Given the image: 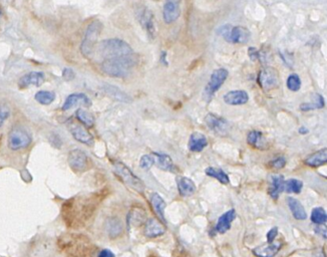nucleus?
Segmentation results:
<instances>
[{"instance_id":"dca6fc26","label":"nucleus","mask_w":327,"mask_h":257,"mask_svg":"<svg viewBox=\"0 0 327 257\" xmlns=\"http://www.w3.org/2000/svg\"><path fill=\"white\" fill-rule=\"evenodd\" d=\"M144 233L148 238H157L166 233V228L159 219L149 218L145 222Z\"/></svg>"},{"instance_id":"c85d7f7f","label":"nucleus","mask_w":327,"mask_h":257,"mask_svg":"<svg viewBox=\"0 0 327 257\" xmlns=\"http://www.w3.org/2000/svg\"><path fill=\"white\" fill-rule=\"evenodd\" d=\"M327 162V150L325 148L309 155L305 160L304 164L309 167H320Z\"/></svg>"},{"instance_id":"7c9ffc66","label":"nucleus","mask_w":327,"mask_h":257,"mask_svg":"<svg viewBox=\"0 0 327 257\" xmlns=\"http://www.w3.org/2000/svg\"><path fill=\"white\" fill-rule=\"evenodd\" d=\"M105 229L111 238H118L122 233V223L119 218L111 217L105 222Z\"/></svg>"},{"instance_id":"49530a36","label":"nucleus","mask_w":327,"mask_h":257,"mask_svg":"<svg viewBox=\"0 0 327 257\" xmlns=\"http://www.w3.org/2000/svg\"><path fill=\"white\" fill-rule=\"evenodd\" d=\"M97 257H116V256L110 249H103L98 253Z\"/></svg>"},{"instance_id":"423d86ee","label":"nucleus","mask_w":327,"mask_h":257,"mask_svg":"<svg viewBox=\"0 0 327 257\" xmlns=\"http://www.w3.org/2000/svg\"><path fill=\"white\" fill-rule=\"evenodd\" d=\"M31 143H33V136L21 126L13 127L7 137V147L14 152L28 148Z\"/></svg>"},{"instance_id":"473e14b6","label":"nucleus","mask_w":327,"mask_h":257,"mask_svg":"<svg viewBox=\"0 0 327 257\" xmlns=\"http://www.w3.org/2000/svg\"><path fill=\"white\" fill-rule=\"evenodd\" d=\"M325 103L323 96L319 93H315L313 95V102L312 103H304L301 104L300 110L303 111H308V110H319L324 108Z\"/></svg>"},{"instance_id":"72a5a7b5","label":"nucleus","mask_w":327,"mask_h":257,"mask_svg":"<svg viewBox=\"0 0 327 257\" xmlns=\"http://www.w3.org/2000/svg\"><path fill=\"white\" fill-rule=\"evenodd\" d=\"M35 101L43 106H49L55 100V93L51 91H39L34 95Z\"/></svg>"},{"instance_id":"6ab92c4d","label":"nucleus","mask_w":327,"mask_h":257,"mask_svg":"<svg viewBox=\"0 0 327 257\" xmlns=\"http://www.w3.org/2000/svg\"><path fill=\"white\" fill-rule=\"evenodd\" d=\"M224 102L230 106H242L248 103L249 94L246 91L238 90V91H231L225 93Z\"/></svg>"},{"instance_id":"a18cd8bd","label":"nucleus","mask_w":327,"mask_h":257,"mask_svg":"<svg viewBox=\"0 0 327 257\" xmlns=\"http://www.w3.org/2000/svg\"><path fill=\"white\" fill-rule=\"evenodd\" d=\"M74 75H75L74 72L69 68H67L62 71V77H64L66 80H69V82L74 78Z\"/></svg>"},{"instance_id":"f03ea898","label":"nucleus","mask_w":327,"mask_h":257,"mask_svg":"<svg viewBox=\"0 0 327 257\" xmlns=\"http://www.w3.org/2000/svg\"><path fill=\"white\" fill-rule=\"evenodd\" d=\"M137 64L138 57L133 54L130 55L103 59L101 64V70L108 76L121 78L128 76Z\"/></svg>"},{"instance_id":"7ed1b4c3","label":"nucleus","mask_w":327,"mask_h":257,"mask_svg":"<svg viewBox=\"0 0 327 257\" xmlns=\"http://www.w3.org/2000/svg\"><path fill=\"white\" fill-rule=\"evenodd\" d=\"M60 249L71 257H85L90 251V243L81 234H65L58 240Z\"/></svg>"},{"instance_id":"9d476101","label":"nucleus","mask_w":327,"mask_h":257,"mask_svg":"<svg viewBox=\"0 0 327 257\" xmlns=\"http://www.w3.org/2000/svg\"><path fill=\"white\" fill-rule=\"evenodd\" d=\"M137 18L138 22L144 27L150 39H154L155 37V25L154 14L148 7H139L137 11Z\"/></svg>"},{"instance_id":"6e6552de","label":"nucleus","mask_w":327,"mask_h":257,"mask_svg":"<svg viewBox=\"0 0 327 257\" xmlns=\"http://www.w3.org/2000/svg\"><path fill=\"white\" fill-rule=\"evenodd\" d=\"M115 171L116 174L122 180V182L126 183L132 189L141 193V194L145 192L146 186L144 182L138 176H136L126 165L120 162L115 163Z\"/></svg>"},{"instance_id":"f3484780","label":"nucleus","mask_w":327,"mask_h":257,"mask_svg":"<svg viewBox=\"0 0 327 257\" xmlns=\"http://www.w3.org/2000/svg\"><path fill=\"white\" fill-rule=\"evenodd\" d=\"M45 80V75L41 72H30L20 77L18 87L27 89L29 87H40Z\"/></svg>"},{"instance_id":"9b49d317","label":"nucleus","mask_w":327,"mask_h":257,"mask_svg":"<svg viewBox=\"0 0 327 257\" xmlns=\"http://www.w3.org/2000/svg\"><path fill=\"white\" fill-rule=\"evenodd\" d=\"M69 165L73 172L83 173L88 167V157L86 153L80 149H74L69 152Z\"/></svg>"},{"instance_id":"2eb2a0df","label":"nucleus","mask_w":327,"mask_h":257,"mask_svg":"<svg viewBox=\"0 0 327 257\" xmlns=\"http://www.w3.org/2000/svg\"><path fill=\"white\" fill-rule=\"evenodd\" d=\"M181 15L180 2L175 0H167L163 9V19L166 24H172L178 20Z\"/></svg>"},{"instance_id":"0eeeda50","label":"nucleus","mask_w":327,"mask_h":257,"mask_svg":"<svg viewBox=\"0 0 327 257\" xmlns=\"http://www.w3.org/2000/svg\"><path fill=\"white\" fill-rule=\"evenodd\" d=\"M219 32L226 41L235 44L247 43L251 37L250 31L243 26H231L230 24H225L220 28Z\"/></svg>"},{"instance_id":"393cba45","label":"nucleus","mask_w":327,"mask_h":257,"mask_svg":"<svg viewBox=\"0 0 327 257\" xmlns=\"http://www.w3.org/2000/svg\"><path fill=\"white\" fill-rule=\"evenodd\" d=\"M270 187H269V194L270 196L276 200L279 198V195L284 191L285 180L282 175H271L270 176Z\"/></svg>"},{"instance_id":"603ef678","label":"nucleus","mask_w":327,"mask_h":257,"mask_svg":"<svg viewBox=\"0 0 327 257\" xmlns=\"http://www.w3.org/2000/svg\"><path fill=\"white\" fill-rule=\"evenodd\" d=\"M175 1H177V2H180V3H181L182 0H175Z\"/></svg>"},{"instance_id":"c9c22d12","label":"nucleus","mask_w":327,"mask_h":257,"mask_svg":"<svg viewBox=\"0 0 327 257\" xmlns=\"http://www.w3.org/2000/svg\"><path fill=\"white\" fill-rule=\"evenodd\" d=\"M75 117L85 127L90 128V127L95 125V117H93L89 111H87L84 109L77 110L75 111Z\"/></svg>"},{"instance_id":"c756f323","label":"nucleus","mask_w":327,"mask_h":257,"mask_svg":"<svg viewBox=\"0 0 327 257\" xmlns=\"http://www.w3.org/2000/svg\"><path fill=\"white\" fill-rule=\"evenodd\" d=\"M287 204L289 206V209L292 212L293 217L296 220H305L307 218V213L305 211L304 207L302 206L301 202L293 197L287 198Z\"/></svg>"},{"instance_id":"cd10ccee","label":"nucleus","mask_w":327,"mask_h":257,"mask_svg":"<svg viewBox=\"0 0 327 257\" xmlns=\"http://www.w3.org/2000/svg\"><path fill=\"white\" fill-rule=\"evenodd\" d=\"M103 90L104 91V92L110 95L112 99L119 101V102H122V103H131L132 99L129 94H127L124 92H122L120 89H119L116 86L113 85H103Z\"/></svg>"},{"instance_id":"a211bd4d","label":"nucleus","mask_w":327,"mask_h":257,"mask_svg":"<svg viewBox=\"0 0 327 257\" xmlns=\"http://www.w3.org/2000/svg\"><path fill=\"white\" fill-rule=\"evenodd\" d=\"M79 105H82L85 107H90L91 101L86 93H83V92L71 93L66 99L61 109L62 110H69Z\"/></svg>"},{"instance_id":"09e8293b","label":"nucleus","mask_w":327,"mask_h":257,"mask_svg":"<svg viewBox=\"0 0 327 257\" xmlns=\"http://www.w3.org/2000/svg\"><path fill=\"white\" fill-rule=\"evenodd\" d=\"M161 62L164 64V66H168V60H167V53L163 52L161 55Z\"/></svg>"},{"instance_id":"8fccbe9b","label":"nucleus","mask_w":327,"mask_h":257,"mask_svg":"<svg viewBox=\"0 0 327 257\" xmlns=\"http://www.w3.org/2000/svg\"><path fill=\"white\" fill-rule=\"evenodd\" d=\"M309 131H308V128H305V127H302V128H299V133L302 135H305V134H307Z\"/></svg>"},{"instance_id":"e433bc0d","label":"nucleus","mask_w":327,"mask_h":257,"mask_svg":"<svg viewBox=\"0 0 327 257\" xmlns=\"http://www.w3.org/2000/svg\"><path fill=\"white\" fill-rule=\"evenodd\" d=\"M303 188V183L302 181L298 179H289L285 181L284 185V190L288 193H294V194H299Z\"/></svg>"},{"instance_id":"2f4dec72","label":"nucleus","mask_w":327,"mask_h":257,"mask_svg":"<svg viewBox=\"0 0 327 257\" xmlns=\"http://www.w3.org/2000/svg\"><path fill=\"white\" fill-rule=\"evenodd\" d=\"M247 141H248V144L255 149L265 150L267 148V142H266V139L264 138L262 132L251 131L248 134Z\"/></svg>"},{"instance_id":"3c124183","label":"nucleus","mask_w":327,"mask_h":257,"mask_svg":"<svg viewBox=\"0 0 327 257\" xmlns=\"http://www.w3.org/2000/svg\"><path fill=\"white\" fill-rule=\"evenodd\" d=\"M1 16H2V11H1V8H0V18H1Z\"/></svg>"},{"instance_id":"4c0bfd02","label":"nucleus","mask_w":327,"mask_h":257,"mask_svg":"<svg viewBox=\"0 0 327 257\" xmlns=\"http://www.w3.org/2000/svg\"><path fill=\"white\" fill-rule=\"evenodd\" d=\"M311 221H312L314 224H324L327 220V215L326 212L323 208L321 207H316L314 208L312 212H311L310 216Z\"/></svg>"},{"instance_id":"39448f33","label":"nucleus","mask_w":327,"mask_h":257,"mask_svg":"<svg viewBox=\"0 0 327 257\" xmlns=\"http://www.w3.org/2000/svg\"><path fill=\"white\" fill-rule=\"evenodd\" d=\"M102 31L103 23L100 20L96 19L88 24L81 43V53L85 57L90 58L92 56Z\"/></svg>"},{"instance_id":"b1692460","label":"nucleus","mask_w":327,"mask_h":257,"mask_svg":"<svg viewBox=\"0 0 327 257\" xmlns=\"http://www.w3.org/2000/svg\"><path fill=\"white\" fill-rule=\"evenodd\" d=\"M177 186L180 195L183 197H190L194 195L197 190L195 183L184 176L177 177Z\"/></svg>"},{"instance_id":"f257e3e1","label":"nucleus","mask_w":327,"mask_h":257,"mask_svg":"<svg viewBox=\"0 0 327 257\" xmlns=\"http://www.w3.org/2000/svg\"><path fill=\"white\" fill-rule=\"evenodd\" d=\"M101 196L96 194H83L74 196L64 202L61 216L65 224L70 229L79 230L86 227L99 207Z\"/></svg>"},{"instance_id":"c03bdc74","label":"nucleus","mask_w":327,"mask_h":257,"mask_svg":"<svg viewBox=\"0 0 327 257\" xmlns=\"http://www.w3.org/2000/svg\"><path fill=\"white\" fill-rule=\"evenodd\" d=\"M277 235H278V227L271 228L267 233V242L268 243L274 242V240L277 237Z\"/></svg>"},{"instance_id":"aec40b11","label":"nucleus","mask_w":327,"mask_h":257,"mask_svg":"<svg viewBox=\"0 0 327 257\" xmlns=\"http://www.w3.org/2000/svg\"><path fill=\"white\" fill-rule=\"evenodd\" d=\"M153 154L155 157V165L159 169L171 173H175L176 171H178L172 158L169 155L163 153H153Z\"/></svg>"},{"instance_id":"a19ab883","label":"nucleus","mask_w":327,"mask_h":257,"mask_svg":"<svg viewBox=\"0 0 327 257\" xmlns=\"http://www.w3.org/2000/svg\"><path fill=\"white\" fill-rule=\"evenodd\" d=\"M9 116H10V110L8 106L6 105L0 106V128L4 125V123L9 118Z\"/></svg>"},{"instance_id":"a878e982","label":"nucleus","mask_w":327,"mask_h":257,"mask_svg":"<svg viewBox=\"0 0 327 257\" xmlns=\"http://www.w3.org/2000/svg\"><path fill=\"white\" fill-rule=\"evenodd\" d=\"M208 146V140L205 135L199 132H194L190 136L188 148L190 151L199 153L203 151Z\"/></svg>"},{"instance_id":"4468645a","label":"nucleus","mask_w":327,"mask_h":257,"mask_svg":"<svg viewBox=\"0 0 327 257\" xmlns=\"http://www.w3.org/2000/svg\"><path fill=\"white\" fill-rule=\"evenodd\" d=\"M205 123L210 130L217 135L225 136L228 133L229 124L223 118L218 117L214 114H208L205 118Z\"/></svg>"},{"instance_id":"79ce46f5","label":"nucleus","mask_w":327,"mask_h":257,"mask_svg":"<svg viewBox=\"0 0 327 257\" xmlns=\"http://www.w3.org/2000/svg\"><path fill=\"white\" fill-rule=\"evenodd\" d=\"M271 167L275 168V169H282L285 167L286 165V159L284 157H277L275 159H273L271 162H270Z\"/></svg>"},{"instance_id":"f704fd0d","label":"nucleus","mask_w":327,"mask_h":257,"mask_svg":"<svg viewBox=\"0 0 327 257\" xmlns=\"http://www.w3.org/2000/svg\"><path fill=\"white\" fill-rule=\"evenodd\" d=\"M206 175L212 177V178L217 179L220 183L222 184H229L230 179H229V176L221 169H218V168H213V167H208L205 170Z\"/></svg>"},{"instance_id":"412c9836","label":"nucleus","mask_w":327,"mask_h":257,"mask_svg":"<svg viewBox=\"0 0 327 257\" xmlns=\"http://www.w3.org/2000/svg\"><path fill=\"white\" fill-rule=\"evenodd\" d=\"M235 218H236L235 209H230V210L225 212L223 215L219 217V219H218L215 229L221 234L226 233L228 230L231 229L232 222L234 221Z\"/></svg>"},{"instance_id":"4be33fe9","label":"nucleus","mask_w":327,"mask_h":257,"mask_svg":"<svg viewBox=\"0 0 327 257\" xmlns=\"http://www.w3.org/2000/svg\"><path fill=\"white\" fill-rule=\"evenodd\" d=\"M282 247L281 242H272L257 246L253 249V254L257 257H274Z\"/></svg>"},{"instance_id":"ea45409f","label":"nucleus","mask_w":327,"mask_h":257,"mask_svg":"<svg viewBox=\"0 0 327 257\" xmlns=\"http://www.w3.org/2000/svg\"><path fill=\"white\" fill-rule=\"evenodd\" d=\"M155 165V157L154 154L144 155L139 160V167L144 170H149Z\"/></svg>"},{"instance_id":"37998d69","label":"nucleus","mask_w":327,"mask_h":257,"mask_svg":"<svg viewBox=\"0 0 327 257\" xmlns=\"http://www.w3.org/2000/svg\"><path fill=\"white\" fill-rule=\"evenodd\" d=\"M248 55H249V57H250V59H251L252 61H257L258 59L261 58L260 53L256 50L255 47H249V50H248Z\"/></svg>"},{"instance_id":"de8ad7c7","label":"nucleus","mask_w":327,"mask_h":257,"mask_svg":"<svg viewBox=\"0 0 327 257\" xmlns=\"http://www.w3.org/2000/svg\"><path fill=\"white\" fill-rule=\"evenodd\" d=\"M315 229H316V232L319 235H321L323 238H326V236H327L326 228H325V226H323V224H318V226Z\"/></svg>"},{"instance_id":"f8f14e48","label":"nucleus","mask_w":327,"mask_h":257,"mask_svg":"<svg viewBox=\"0 0 327 257\" xmlns=\"http://www.w3.org/2000/svg\"><path fill=\"white\" fill-rule=\"evenodd\" d=\"M258 83L264 91H271L278 87V73L273 68H264L258 74Z\"/></svg>"},{"instance_id":"58836bf2","label":"nucleus","mask_w":327,"mask_h":257,"mask_svg":"<svg viewBox=\"0 0 327 257\" xmlns=\"http://www.w3.org/2000/svg\"><path fill=\"white\" fill-rule=\"evenodd\" d=\"M287 88L291 92H298L301 88V79L298 74L296 73H292L288 76L287 82H286Z\"/></svg>"},{"instance_id":"5701e85b","label":"nucleus","mask_w":327,"mask_h":257,"mask_svg":"<svg viewBox=\"0 0 327 257\" xmlns=\"http://www.w3.org/2000/svg\"><path fill=\"white\" fill-rule=\"evenodd\" d=\"M147 220V213L143 208L135 207L129 212L127 222L129 227H138Z\"/></svg>"},{"instance_id":"ddd939ff","label":"nucleus","mask_w":327,"mask_h":257,"mask_svg":"<svg viewBox=\"0 0 327 257\" xmlns=\"http://www.w3.org/2000/svg\"><path fill=\"white\" fill-rule=\"evenodd\" d=\"M69 130L71 134V136L77 141L86 146H92L95 143V139L93 136L88 132L87 128L81 124H77L74 122H71L69 125Z\"/></svg>"},{"instance_id":"1a4fd4ad","label":"nucleus","mask_w":327,"mask_h":257,"mask_svg":"<svg viewBox=\"0 0 327 257\" xmlns=\"http://www.w3.org/2000/svg\"><path fill=\"white\" fill-rule=\"evenodd\" d=\"M228 75H229V73L226 69H218L212 73L209 83L205 87L204 93H203L204 99L207 102H210L214 96V94L220 90V88L223 86L225 80L227 79Z\"/></svg>"},{"instance_id":"20e7f679","label":"nucleus","mask_w":327,"mask_h":257,"mask_svg":"<svg viewBox=\"0 0 327 257\" xmlns=\"http://www.w3.org/2000/svg\"><path fill=\"white\" fill-rule=\"evenodd\" d=\"M98 53L103 59L135 54L132 46L128 42L119 38L103 40L98 46Z\"/></svg>"},{"instance_id":"bb28decb","label":"nucleus","mask_w":327,"mask_h":257,"mask_svg":"<svg viewBox=\"0 0 327 257\" xmlns=\"http://www.w3.org/2000/svg\"><path fill=\"white\" fill-rule=\"evenodd\" d=\"M151 205L153 207V210L157 214L158 219L161 220L163 223H166V217H165V209H166V202L165 200L159 195L158 193H153L151 196Z\"/></svg>"}]
</instances>
